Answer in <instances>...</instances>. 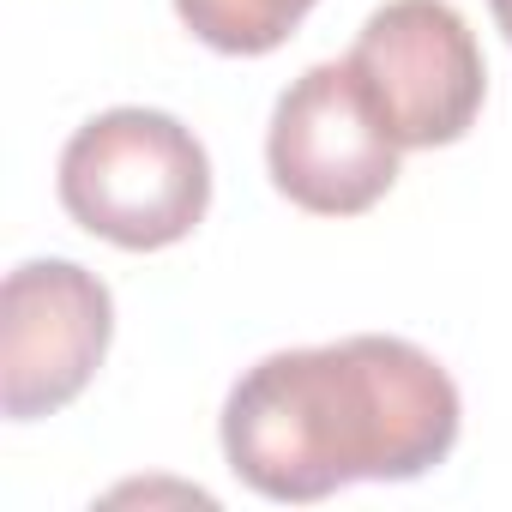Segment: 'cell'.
<instances>
[{
	"label": "cell",
	"mask_w": 512,
	"mask_h": 512,
	"mask_svg": "<svg viewBox=\"0 0 512 512\" xmlns=\"http://www.w3.org/2000/svg\"><path fill=\"white\" fill-rule=\"evenodd\" d=\"M109 290L73 260H31L0 290V410L13 422L73 404L109 350Z\"/></svg>",
	"instance_id": "obj_5"
},
{
	"label": "cell",
	"mask_w": 512,
	"mask_h": 512,
	"mask_svg": "<svg viewBox=\"0 0 512 512\" xmlns=\"http://www.w3.org/2000/svg\"><path fill=\"white\" fill-rule=\"evenodd\" d=\"M350 73L398 145H452L470 133L488 73L470 25L446 0H386L350 49Z\"/></svg>",
	"instance_id": "obj_3"
},
{
	"label": "cell",
	"mask_w": 512,
	"mask_h": 512,
	"mask_svg": "<svg viewBox=\"0 0 512 512\" xmlns=\"http://www.w3.org/2000/svg\"><path fill=\"white\" fill-rule=\"evenodd\" d=\"M488 7H494V25H500V37L512 43V0H488Z\"/></svg>",
	"instance_id": "obj_7"
},
{
	"label": "cell",
	"mask_w": 512,
	"mask_h": 512,
	"mask_svg": "<svg viewBox=\"0 0 512 512\" xmlns=\"http://www.w3.org/2000/svg\"><path fill=\"white\" fill-rule=\"evenodd\" d=\"M458 440L452 374L404 338H344L253 362L223 404V458L266 500L410 482Z\"/></svg>",
	"instance_id": "obj_1"
},
{
	"label": "cell",
	"mask_w": 512,
	"mask_h": 512,
	"mask_svg": "<svg viewBox=\"0 0 512 512\" xmlns=\"http://www.w3.org/2000/svg\"><path fill=\"white\" fill-rule=\"evenodd\" d=\"M175 13L217 55H272L314 13V0H175Z\"/></svg>",
	"instance_id": "obj_6"
},
{
	"label": "cell",
	"mask_w": 512,
	"mask_h": 512,
	"mask_svg": "<svg viewBox=\"0 0 512 512\" xmlns=\"http://www.w3.org/2000/svg\"><path fill=\"white\" fill-rule=\"evenodd\" d=\"M61 205L79 229L127 253L169 247L211 205L205 145L163 109H109L67 139Z\"/></svg>",
	"instance_id": "obj_2"
},
{
	"label": "cell",
	"mask_w": 512,
	"mask_h": 512,
	"mask_svg": "<svg viewBox=\"0 0 512 512\" xmlns=\"http://www.w3.org/2000/svg\"><path fill=\"white\" fill-rule=\"evenodd\" d=\"M398 139L362 97L350 61L308 67L272 115L266 163L284 199L314 217H356L398 181Z\"/></svg>",
	"instance_id": "obj_4"
}]
</instances>
